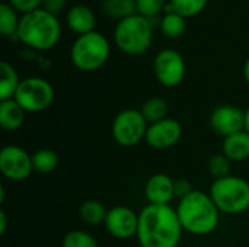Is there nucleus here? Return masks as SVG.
I'll list each match as a JSON object with an SVG mask.
<instances>
[{"instance_id":"1","label":"nucleus","mask_w":249,"mask_h":247,"mask_svg":"<svg viewBox=\"0 0 249 247\" xmlns=\"http://www.w3.org/2000/svg\"><path fill=\"white\" fill-rule=\"evenodd\" d=\"M184 229L171 205L147 204L139 213L137 242L140 247H178Z\"/></svg>"},{"instance_id":"2","label":"nucleus","mask_w":249,"mask_h":247,"mask_svg":"<svg viewBox=\"0 0 249 247\" xmlns=\"http://www.w3.org/2000/svg\"><path fill=\"white\" fill-rule=\"evenodd\" d=\"M177 214L179 223L188 234L209 236L220 221V211L212 197L203 191H194L188 197L178 201Z\"/></svg>"},{"instance_id":"3","label":"nucleus","mask_w":249,"mask_h":247,"mask_svg":"<svg viewBox=\"0 0 249 247\" xmlns=\"http://www.w3.org/2000/svg\"><path fill=\"white\" fill-rule=\"evenodd\" d=\"M61 36V25L57 16L38 9L35 12L22 15L18 39L26 47L36 51H48L54 48Z\"/></svg>"},{"instance_id":"4","label":"nucleus","mask_w":249,"mask_h":247,"mask_svg":"<svg viewBox=\"0 0 249 247\" xmlns=\"http://www.w3.org/2000/svg\"><path fill=\"white\" fill-rule=\"evenodd\" d=\"M209 195L220 214L239 215L249 210V182L241 176L229 175L213 181Z\"/></svg>"},{"instance_id":"5","label":"nucleus","mask_w":249,"mask_h":247,"mask_svg":"<svg viewBox=\"0 0 249 247\" xmlns=\"http://www.w3.org/2000/svg\"><path fill=\"white\" fill-rule=\"evenodd\" d=\"M153 41V26L149 19L136 13L120 20L114 29V42L127 55L144 54Z\"/></svg>"},{"instance_id":"6","label":"nucleus","mask_w":249,"mask_h":247,"mask_svg":"<svg viewBox=\"0 0 249 247\" xmlns=\"http://www.w3.org/2000/svg\"><path fill=\"white\" fill-rule=\"evenodd\" d=\"M111 54V45L101 32H89L76 38L70 48V60L80 71H96L102 68Z\"/></svg>"},{"instance_id":"7","label":"nucleus","mask_w":249,"mask_h":247,"mask_svg":"<svg viewBox=\"0 0 249 247\" xmlns=\"http://www.w3.org/2000/svg\"><path fill=\"white\" fill-rule=\"evenodd\" d=\"M149 124L140 109L128 108L120 111L111 124V135L114 141L125 148L134 147L144 141Z\"/></svg>"},{"instance_id":"8","label":"nucleus","mask_w":249,"mask_h":247,"mask_svg":"<svg viewBox=\"0 0 249 247\" xmlns=\"http://www.w3.org/2000/svg\"><path fill=\"white\" fill-rule=\"evenodd\" d=\"M54 96V87L48 80L42 77H26L20 82L13 99L26 114H39L53 105Z\"/></svg>"},{"instance_id":"9","label":"nucleus","mask_w":249,"mask_h":247,"mask_svg":"<svg viewBox=\"0 0 249 247\" xmlns=\"http://www.w3.org/2000/svg\"><path fill=\"white\" fill-rule=\"evenodd\" d=\"M156 80L165 87H177L187 74V66L182 54L174 48L160 49L153 60Z\"/></svg>"},{"instance_id":"10","label":"nucleus","mask_w":249,"mask_h":247,"mask_svg":"<svg viewBox=\"0 0 249 247\" xmlns=\"http://www.w3.org/2000/svg\"><path fill=\"white\" fill-rule=\"evenodd\" d=\"M0 172L12 182L26 181L34 172L32 154L19 146H4L0 150Z\"/></svg>"},{"instance_id":"11","label":"nucleus","mask_w":249,"mask_h":247,"mask_svg":"<svg viewBox=\"0 0 249 247\" xmlns=\"http://www.w3.org/2000/svg\"><path fill=\"white\" fill-rule=\"evenodd\" d=\"M107 231L118 240H128L137 236L139 214L125 205H117L108 210L105 220Z\"/></svg>"},{"instance_id":"12","label":"nucleus","mask_w":249,"mask_h":247,"mask_svg":"<svg viewBox=\"0 0 249 247\" xmlns=\"http://www.w3.org/2000/svg\"><path fill=\"white\" fill-rule=\"evenodd\" d=\"M209 124L217 135L226 138L245 130V111L235 105H219L212 111Z\"/></svg>"},{"instance_id":"13","label":"nucleus","mask_w":249,"mask_h":247,"mask_svg":"<svg viewBox=\"0 0 249 247\" xmlns=\"http://www.w3.org/2000/svg\"><path fill=\"white\" fill-rule=\"evenodd\" d=\"M182 137V125L174 118H165L150 124L146 132V144L155 150H166L179 143Z\"/></svg>"},{"instance_id":"14","label":"nucleus","mask_w":249,"mask_h":247,"mask_svg":"<svg viewBox=\"0 0 249 247\" xmlns=\"http://www.w3.org/2000/svg\"><path fill=\"white\" fill-rule=\"evenodd\" d=\"M174 181L166 173L152 175L144 185V197L152 205H171L175 198Z\"/></svg>"},{"instance_id":"15","label":"nucleus","mask_w":249,"mask_h":247,"mask_svg":"<svg viewBox=\"0 0 249 247\" xmlns=\"http://www.w3.org/2000/svg\"><path fill=\"white\" fill-rule=\"evenodd\" d=\"M66 22H67V26L80 36V35L95 31L96 16H95V12L88 4L80 3L69 9L66 15Z\"/></svg>"},{"instance_id":"16","label":"nucleus","mask_w":249,"mask_h":247,"mask_svg":"<svg viewBox=\"0 0 249 247\" xmlns=\"http://www.w3.org/2000/svg\"><path fill=\"white\" fill-rule=\"evenodd\" d=\"M222 153L229 157L233 163L244 162L249 159V132L242 130L239 132H235L226 138H223L222 143Z\"/></svg>"},{"instance_id":"17","label":"nucleus","mask_w":249,"mask_h":247,"mask_svg":"<svg viewBox=\"0 0 249 247\" xmlns=\"http://www.w3.org/2000/svg\"><path fill=\"white\" fill-rule=\"evenodd\" d=\"M26 112L15 100H0V125L4 131H18L25 124Z\"/></svg>"},{"instance_id":"18","label":"nucleus","mask_w":249,"mask_h":247,"mask_svg":"<svg viewBox=\"0 0 249 247\" xmlns=\"http://www.w3.org/2000/svg\"><path fill=\"white\" fill-rule=\"evenodd\" d=\"M0 100H7V99H13L15 93L20 84V79L18 71L15 70V67L12 64H9L7 61H1L0 63Z\"/></svg>"},{"instance_id":"19","label":"nucleus","mask_w":249,"mask_h":247,"mask_svg":"<svg viewBox=\"0 0 249 247\" xmlns=\"http://www.w3.org/2000/svg\"><path fill=\"white\" fill-rule=\"evenodd\" d=\"M108 210L98 199H86L79 208V217L88 226H101L105 224Z\"/></svg>"},{"instance_id":"20","label":"nucleus","mask_w":249,"mask_h":247,"mask_svg":"<svg viewBox=\"0 0 249 247\" xmlns=\"http://www.w3.org/2000/svg\"><path fill=\"white\" fill-rule=\"evenodd\" d=\"M101 9L108 17L118 19V22L137 13L136 0H102Z\"/></svg>"},{"instance_id":"21","label":"nucleus","mask_w":249,"mask_h":247,"mask_svg":"<svg viewBox=\"0 0 249 247\" xmlns=\"http://www.w3.org/2000/svg\"><path fill=\"white\" fill-rule=\"evenodd\" d=\"M160 31L166 38L178 39L187 31V17L174 10H166L165 16L160 20Z\"/></svg>"},{"instance_id":"22","label":"nucleus","mask_w":249,"mask_h":247,"mask_svg":"<svg viewBox=\"0 0 249 247\" xmlns=\"http://www.w3.org/2000/svg\"><path fill=\"white\" fill-rule=\"evenodd\" d=\"M168 111H169L168 102L163 98H159V96L149 98L140 108V112L143 114V116H144V119L147 121L149 125L168 118Z\"/></svg>"},{"instance_id":"23","label":"nucleus","mask_w":249,"mask_h":247,"mask_svg":"<svg viewBox=\"0 0 249 247\" xmlns=\"http://www.w3.org/2000/svg\"><path fill=\"white\" fill-rule=\"evenodd\" d=\"M58 154L51 148H39L32 154L34 172L41 175H48L58 167Z\"/></svg>"},{"instance_id":"24","label":"nucleus","mask_w":249,"mask_h":247,"mask_svg":"<svg viewBox=\"0 0 249 247\" xmlns=\"http://www.w3.org/2000/svg\"><path fill=\"white\" fill-rule=\"evenodd\" d=\"M20 17L18 16V12L6 1L0 4V32L4 36H15L18 38V29H19Z\"/></svg>"},{"instance_id":"25","label":"nucleus","mask_w":249,"mask_h":247,"mask_svg":"<svg viewBox=\"0 0 249 247\" xmlns=\"http://www.w3.org/2000/svg\"><path fill=\"white\" fill-rule=\"evenodd\" d=\"M209 0H169L168 10H174L184 17H193L201 13Z\"/></svg>"},{"instance_id":"26","label":"nucleus","mask_w":249,"mask_h":247,"mask_svg":"<svg viewBox=\"0 0 249 247\" xmlns=\"http://www.w3.org/2000/svg\"><path fill=\"white\" fill-rule=\"evenodd\" d=\"M232 163L233 162L229 157H226L223 153H216L210 156L207 162V170L214 181L222 179L232 175Z\"/></svg>"},{"instance_id":"27","label":"nucleus","mask_w":249,"mask_h":247,"mask_svg":"<svg viewBox=\"0 0 249 247\" xmlns=\"http://www.w3.org/2000/svg\"><path fill=\"white\" fill-rule=\"evenodd\" d=\"M61 247H99L96 239L85 230H71L64 239Z\"/></svg>"},{"instance_id":"28","label":"nucleus","mask_w":249,"mask_h":247,"mask_svg":"<svg viewBox=\"0 0 249 247\" xmlns=\"http://www.w3.org/2000/svg\"><path fill=\"white\" fill-rule=\"evenodd\" d=\"M165 3L166 0H136L137 13L150 20L160 13V10L165 7Z\"/></svg>"},{"instance_id":"29","label":"nucleus","mask_w":249,"mask_h":247,"mask_svg":"<svg viewBox=\"0 0 249 247\" xmlns=\"http://www.w3.org/2000/svg\"><path fill=\"white\" fill-rule=\"evenodd\" d=\"M7 3L18 13H22V15L35 12V10L41 9V6H42V0H7Z\"/></svg>"},{"instance_id":"30","label":"nucleus","mask_w":249,"mask_h":247,"mask_svg":"<svg viewBox=\"0 0 249 247\" xmlns=\"http://www.w3.org/2000/svg\"><path fill=\"white\" fill-rule=\"evenodd\" d=\"M174 191H175V198H178V201H179V199L188 197L190 194H193L196 189L193 188L191 181H188L185 178H178L174 181Z\"/></svg>"},{"instance_id":"31","label":"nucleus","mask_w":249,"mask_h":247,"mask_svg":"<svg viewBox=\"0 0 249 247\" xmlns=\"http://www.w3.org/2000/svg\"><path fill=\"white\" fill-rule=\"evenodd\" d=\"M66 6H67V0H42L41 9L57 16L58 13H61L66 9Z\"/></svg>"},{"instance_id":"32","label":"nucleus","mask_w":249,"mask_h":247,"mask_svg":"<svg viewBox=\"0 0 249 247\" xmlns=\"http://www.w3.org/2000/svg\"><path fill=\"white\" fill-rule=\"evenodd\" d=\"M6 227H7V217H6V211L1 210L0 211V236H4L6 233Z\"/></svg>"},{"instance_id":"33","label":"nucleus","mask_w":249,"mask_h":247,"mask_svg":"<svg viewBox=\"0 0 249 247\" xmlns=\"http://www.w3.org/2000/svg\"><path fill=\"white\" fill-rule=\"evenodd\" d=\"M242 74H244V79H245V82H247V84L249 86V58L245 61V64H244V70H242Z\"/></svg>"},{"instance_id":"34","label":"nucleus","mask_w":249,"mask_h":247,"mask_svg":"<svg viewBox=\"0 0 249 247\" xmlns=\"http://www.w3.org/2000/svg\"><path fill=\"white\" fill-rule=\"evenodd\" d=\"M245 131L249 132V106L245 109Z\"/></svg>"}]
</instances>
